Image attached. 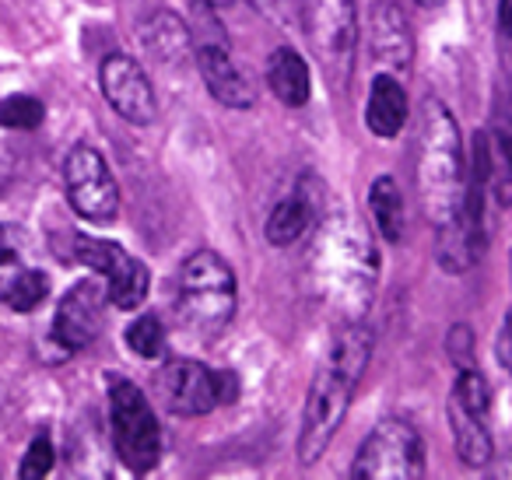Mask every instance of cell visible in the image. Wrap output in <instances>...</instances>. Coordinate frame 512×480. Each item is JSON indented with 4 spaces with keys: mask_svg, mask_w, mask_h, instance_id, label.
<instances>
[{
    "mask_svg": "<svg viewBox=\"0 0 512 480\" xmlns=\"http://www.w3.org/2000/svg\"><path fill=\"white\" fill-rule=\"evenodd\" d=\"M253 4H256L260 11H274V8L281 4V0H253Z\"/></svg>",
    "mask_w": 512,
    "mask_h": 480,
    "instance_id": "cell-32",
    "label": "cell"
},
{
    "mask_svg": "<svg viewBox=\"0 0 512 480\" xmlns=\"http://www.w3.org/2000/svg\"><path fill=\"white\" fill-rule=\"evenodd\" d=\"M446 354H449V361H453L456 368H470V365H474V333H470L467 323L449 326Z\"/></svg>",
    "mask_w": 512,
    "mask_h": 480,
    "instance_id": "cell-27",
    "label": "cell"
},
{
    "mask_svg": "<svg viewBox=\"0 0 512 480\" xmlns=\"http://www.w3.org/2000/svg\"><path fill=\"white\" fill-rule=\"evenodd\" d=\"M218 396H221V403L239 400V375H235V372H218Z\"/></svg>",
    "mask_w": 512,
    "mask_h": 480,
    "instance_id": "cell-29",
    "label": "cell"
},
{
    "mask_svg": "<svg viewBox=\"0 0 512 480\" xmlns=\"http://www.w3.org/2000/svg\"><path fill=\"white\" fill-rule=\"evenodd\" d=\"M302 32L334 92H344L355 71L358 11L355 0H302Z\"/></svg>",
    "mask_w": 512,
    "mask_h": 480,
    "instance_id": "cell-5",
    "label": "cell"
},
{
    "mask_svg": "<svg viewBox=\"0 0 512 480\" xmlns=\"http://www.w3.org/2000/svg\"><path fill=\"white\" fill-rule=\"evenodd\" d=\"M74 256L102 277L109 305H116V309H123V312H134L144 305L148 288H151V270L144 267L134 253H127L120 242L95 239V235H78V239H74Z\"/></svg>",
    "mask_w": 512,
    "mask_h": 480,
    "instance_id": "cell-8",
    "label": "cell"
},
{
    "mask_svg": "<svg viewBox=\"0 0 512 480\" xmlns=\"http://www.w3.org/2000/svg\"><path fill=\"white\" fill-rule=\"evenodd\" d=\"M106 284L81 281L60 298L57 316H53V340L64 351H85L102 333V316H106Z\"/></svg>",
    "mask_w": 512,
    "mask_h": 480,
    "instance_id": "cell-12",
    "label": "cell"
},
{
    "mask_svg": "<svg viewBox=\"0 0 512 480\" xmlns=\"http://www.w3.org/2000/svg\"><path fill=\"white\" fill-rule=\"evenodd\" d=\"M127 347L137 354V358H162L165 354V326L158 316H151V312H144V316H137L134 323L127 326Z\"/></svg>",
    "mask_w": 512,
    "mask_h": 480,
    "instance_id": "cell-23",
    "label": "cell"
},
{
    "mask_svg": "<svg viewBox=\"0 0 512 480\" xmlns=\"http://www.w3.org/2000/svg\"><path fill=\"white\" fill-rule=\"evenodd\" d=\"M144 46L151 50V57L158 60V64H183V57L190 53V29H186L183 22H179V15H172V11H155L151 15V22L144 25L141 32Z\"/></svg>",
    "mask_w": 512,
    "mask_h": 480,
    "instance_id": "cell-20",
    "label": "cell"
},
{
    "mask_svg": "<svg viewBox=\"0 0 512 480\" xmlns=\"http://www.w3.org/2000/svg\"><path fill=\"white\" fill-rule=\"evenodd\" d=\"M46 295H50L46 274L22 260L18 246L11 242V232L0 225V305L15 312H32Z\"/></svg>",
    "mask_w": 512,
    "mask_h": 480,
    "instance_id": "cell-14",
    "label": "cell"
},
{
    "mask_svg": "<svg viewBox=\"0 0 512 480\" xmlns=\"http://www.w3.org/2000/svg\"><path fill=\"white\" fill-rule=\"evenodd\" d=\"M64 186L74 214L85 221H113L120 214V186L109 172L102 151L74 144L64 162Z\"/></svg>",
    "mask_w": 512,
    "mask_h": 480,
    "instance_id": "cell-9",
    "label": "cell"
},
{
    "mask_svg": "<svg viewBox=\"0 0 512 480\" xmlns=\"http://www.w3.org/2000/svg\"><path fill=\"white\" fill-rule=\"evenodd\" d=\"M372 57L383 67H390L393 74H407L414 57L411 32H407V18L400 15L397 4H383L372 25Z\"/></svg>",
    "mask_w": 512,
    "mask_h": 480,
    "instance_id": "cell-15",
    "label": "cell"
},
{
    "mask_svg": "<svg viewBox=\"0 0 512 480\" xmlns=\"http://www.w3.org/2000/svg\"><path fill=\"white\" fill-rule=\"evenodd\" d=\"M158 396L165 410L176 417H200L211 414L221 403L218 396V372L193 358H169L158 372Z\"/></svg>",
    "mask_w": 512,
    "mask_h": 480,
    "instance_id": "cell-10",
    "label": "cell"
},
{
    "mask_svg": "<svg viewBox=\"0 0 512 480\" xmlns=\"http://www.w3.org/2000/svg\"><path fill=\"white\" fill-rule=\"evenodd\" d=\"M316 218H320V200L309 197L306 183H299V190L281 200L271 211V218H267V242L278 249L295 246L316 225Z\"/></svg>",
    "mask_w": 512,
    "mask_h": 480,
    "instance_id": "cell-16",
    "label": "cell"
},
{
    "mask_svg": "<svg viewBox=\"0 0 512 480\" xmlns=\"http://www.w3.org/2000/svg\"><path fill=\"white\" fill-rule=\"evenodd\" d=\"M239 288L235 270L211 249H197L176 274V316L183 330L200 340H214L235 316Z\"/></svg>",
    "mask_w": 512,
    "mask_h": 480,
    "instance_id": "cell-4",
    "label": "cell"
},
{
    "mask_svg": "<svg viewBox=\"0 0 512 480\" xmlns=\"http://www.w3.org/2000/svg\"><path fill=\"white\" fill-rule=\"evenodd\" d=\"M414 186L421 214L435 228L439 263L449 274L470 270L484 249L481 186L470 179L453 113L432 95L421 102L414 120Z\"/></svg>",
    "mask_w": 512,
    "mask_h": 480,
    "instance_id": "cell-1",
    "label": "cell"
},
{
    "mask_svg": "<svg viewBox=\"0 0 512 480\" xmlns=\"http://www.w3.org/2000/svg\"><path fill=\"white\" fill-rule=\"evenodd\" d=\"M372 358V330L362 319H344V326L330 340L327 358L320 361L313 382H309L306 410H302V431H299V459L316 463L334 442L344 414L351 407L358 382Z\"/></svg>",
    "mask_w": 512,
    "mask_h": 480,
    "instance_id": "cell-3",
    "label": "cell"
},
{
    "mask_svg": "<svg viewBox=\"0 0 512 480\" xmlns=\"http://www.w3.org/2000/svg\"><path fill=\"white\" fill-rule=\"evenodd\" d=\"M99 85L120 120L137 123V127L155 120V113H158L155 88H151L148 74H144V67L137 64L134 57H127V53H109L99 67Z\"/></svg>",
    "mask_w": 512,
    "mask_h": 480,
    "instance_id": "cell-11",
    "label": "cell"
},
{
    "mask_svg": "<svg viewBox=\"0 0 512 480\" xmlns=\"http://www.w3.org/2000/svg\"><path fill=\"white\" fill-rule=\"evenodd\" d=\"M46 120V106L32 95H8L0 99V127L8 130H36Z\"/></svg>",
    "mask_w": 512,
    "mask_h": 480,
    "instance_id": "cell-25",
    "label": "cell"
},
{
    "mask_svg": "<svg viewBox=\"0 0 512 480\" xmlns=\"http://www.w3.org/2000/svg\"><path fill=\"white\" fill-rule=\"evenodd\" d=\"M267 88H271L281 106H288V109L306 106L309 95H313L309 64L295 50L281 46V50H274L271 60H267Z\"/></svg>",
    "mask_w": 512,
    "mask_h": 480,
    "instance_id": "cell-17",
    "label": "cell"
},
{
    "mask_svg": "<svg viewBox=\"0 0 512 480\" xmlns=\"http://www.w3.org/2000/svg\"><path fill=\"white\" fill-rule=\"evenodd\" d=\"M421 8H442V4H446V0H418Z\"/></svg>",
    "mask_w": 512,
    "mask_h": 480,
    "instance_id": "cell-33",
    "label": "cell"
},
{
    "mask_svg": "<svg viewBox=\"0 0 512 480\" xmlns=\"http://www.w3.org/2000/svg\"><path fill=\"white\" fill-rule=\"evenodd\" d=\"M495 354H498V361H502L505 372H512V309L505 312V323H502V330H498Z\"/></svg>",
    "mask_w": 512,
    "mask_h": 480,
    "instance_id": "cell-28",
    "label": "cell"
},
{
    "mask_svg": "<svg viewBox=\"0 0 512 480\" xmlns=\"http://www.w3.org/2000/svg\"><path fill=\"white\" fill-rule=\"evenodd\" d=\"M449 428H453V442H456V456L467 466H488L495 456V445L491 435L484 428V417L463 410L456 400H449Z\"/></svg>",
    "mask_w": 512,
    "mask_h": 480,
    "instance_id": "cell-19",
    "label": "cell"
},
{
    "mask_svg": "<svg viewBox=\"0 0 512 480\" xmlns=\"http://www.w3.org/2000/svg\"><path fill=\"white\" fill-rule=\"evenodd\" d=\"M498 29L512 36V0H498Z\"/></svg>",
    "mask_w": 512,
    "mask_h": 480,
    "instance_id": "cell-30",
    "label": "cell"
},
{
    "mask_svg": "<svg viewBox=\"0 0 512 480\" xmlns=\"http://www.w3.org/2000/svg\"><path fill=\"white\" fill-rule=\"evenodd\" d=\"M53 463H57V449H53L50 435H46V431H39V435L32 438L29 452H25L18 473H22V477H46V473L53 470Z\"/></svg>",
    "mask_w": 512,
    "mask_h": 480,
    "instance_id": "cell-26",
    "label": "cell"
},
{
    "mask_svg": "<svg viewBox=\"0 0 512 480\" xmlns=\"http://www.w3.org/2000/svg\"><path fill=\"white\" fill-rule=\"evenodd\" d=\"M484 144H488V183L495 190L498 204H512V123L502 113L495 116L491 130H484Z\"/></svg>",
    "mask_w": 512,
    "mask_h": 480,
    "instance_id": "cell-21",
    "label": "cell"
},
{
    "mask_svg": "<svg viewBox=\"0 0 512 480\" xmlns=\"http://www.w3.org/2000/svg\"><path fill=\"white\" fill-rule=\"evenodd\" d=\"M453 400L460 403L463 410H470V414L488 417V410H491V386H488V379H484V375L477 372L474 365L460 368V375H456V386H453Z\"/></svg>",
    "mask_w": 512,
    "mask_h": 480,
    "instance_id": "cell-24",
    "label": "cell"
},
{
    "mask_svg": "<svg viewBox=\"0 0 512 480\" xmlns=\"http://www.w3.org/2000/svg\"><path fill=\"white\" fill-rule=\"evenodd\" d=\"M109 428L113 449L130 473H151L162 459V428L148 396L130 379H109Z\"/></svg>",
    "mask_w": 512,
    "mask_h": 480,
    "instance_id": "cell-6",
    "label": "cell"
},
{
    "mask_svg": "<svg viewBox=\"0 0 512 480\" xmlns=\"http://www.w3.org/2000/svg\"><path fill=\"white\" fill-rule=\"evenodd\" d=\"M200 67V78H204L207 92L228 109H249L256 102V88L249 85L246 71L235 64L232 50H228L225 39H204L193 50Z\"/></svg>",
    "mask_w": 512,
    "mask_h": 480,
    "instance_id": "cell-13",
    "label": "cell"
},
{
    "mask_svg": "<svg viewBox=\"0 0 512 480\" xmlns=\"http://www.w3.org/2000/svg\"><path fill=\"white\" fill-rule=\"evenodd\" d=\"M200 4H204L207 11H221V8H228L232 0H200Z\"/></svg>",
    "mask_w": 512,
    "mask_h": 480,
    "instance_id": "cell-31",
    "label": "cell"
},
{
    "mask_svg": "<svg viewBox=\"0 0 512 480\" xmlns=\"http://www.w3.org/2000/svg\"><path fill=\"white\" fill-rule=\"evenodd\" d=\"M421 473H425V442H421L418 428L400 421V417L379 421L351 463L355 480H407L421 477Z\"/></svg>",
    "mask_w": 512,
    "mask_h": 480,
    "instance_id": "cell-7",
    "label": "cell"
},
{
    "mask_svg": "<svg viewBox=\"0 0 512 480\" xmlns=\"http://www.w3.org/2000/svg\"><path fill=\"white\" fill-rule=\"evenodd\" d=\"M407 123V92L393 74H379L372 81L369 109H365V127L376 137H397Z\"/></svg>",
    "mask_w": 512,
    "mask_h": 480,
    "instance_id": "cell-18",
    "label": "cell"
},
{
    "mask_svg": "<svg viewBox=\"0 0 512 480\" xmlns=\"http://www.w3.org/2000/svg\"><path fill=\"white\" fill-rule=\"evenodd\" d=\"M369 211L376 218V228L386 242L404 239V193H400L397 179L379 176L369 186Z\"/></svg>",
    "mask_w": 512,
    "mask_h": 480,
    "instance_id": "cell-22",
    "label": "cell"
},
{
    "mask_svg": "<svg viewBox=\"0 0 512 480\" xmlns=\"http://www.w3.org/2000/svg\"><path fill=\"white\" fill-rule=\"evenodd\" d=\"M309 281L341 319H362L372 309L379 288V253L351 214L334 211L323 218L309 249Z\"/></svg>",
    "mask_w": 512,
    "mask_h": 480,
    "instance_id": "cell-2",
    "label": "cell"
}]
</instances>
